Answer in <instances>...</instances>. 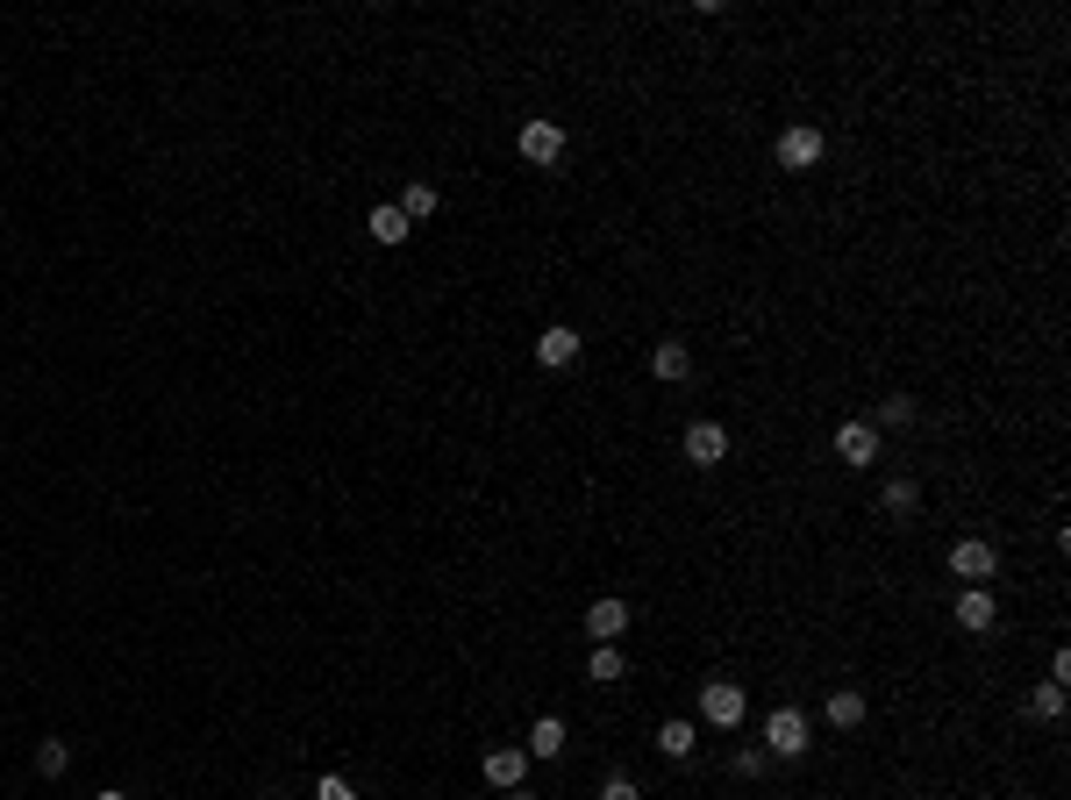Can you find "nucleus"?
Returning <instances> with one entry per match:
<instances>
[{"label": "nucleus", "instance_id": "nucleus-1", "mask_svg": "<svg viewBox=\"0 0 1071 800\" xmlns=\"http://www.w3.org/2000/svg\"><path fill=\"white\" fill-rule=\"evenodd\" d=\"M743 708H750V694L736 680H707L700 686V715H707L714 729H743Z\"/></svg>", "mask_w": 1071, "mask_h": 800}, {"label": "nucleus", "instance_id": "nucleus-2", "mask_svg": "<svg viewBox=\"0 0 1071 800\" xmlns=\"http://www.w3.org/2000/svg\"><path fill=\"white\" fill-rule=\"evenodd\" d=\"M807 715H800V708H772L765 715V750L772 758H800V750H807Z\"/></svg>", "mask_w": 1071, "mask_h": 800}, {"label": "nucleus", "instance_id": "nucleus-3", "mask_svg": "<svg viewBox=\"0 0 1071 800\" xmlns=\"http://www.w3.org/2000/svg\"><path fill=\"white\" fill-rule=\"evenodd\" d=\"M951 572H957L965 586H986L993 572H1000V558H993L986 536H965V544H951Z\"/></svg>", "mask_w": 1071, "mask_h": 800}, {"label": "nucleus", "instance_id": "nucleus-4", "mask_svg": "<svg viewBox=\"0 0 1071 800\" xmlns=\"http://www.w3.org/2000/svg\"><path fill=\"white\" fill-rule=\"evenodd\" d=\"M722 458H729V429H722V422H693V429H686V465L707 472V465H722Z\"/></svg>", "mask_w": 1071, "mask_h": 800}, {"label": "nucleus", "instance_id": "nucleus-5", "mask_svg": "<svg viewBox=\"0 0 1071 800\" xmlns=\"http://www.w3.org/2000/svg\"><path fill=\"white\" fill-rule=\"evenodd\" d=\"M836 458L857 465V472L879 465V429H871V422H843V429H836Z\"/></svg>", "mask_w": 1071, "mask_h": 800}, {"label": "nucleus", "instance_id": "nucleus-6", "mask_svg": "<svg viewBox=\"0 0 1071 800\" xmlns=\"http://www.w3.org/2000/svg\"><path fill=\"white\" fill-rule=\"evenodd\" d=\"M514 143H522L528 165H558V157H564V129H558V122H522V137H514Z\"/></svg>", "mask_w": 1071, "mask_h": 800}, {"label": "nucleus", "instance_id": "nucleus-7", "mask_svg": "<svg viewBox=\"0 0 1071 800\" xmlns=\"http://www.w3.org/2000/svg\"><path fill=\"white\" fill-rule=\"evenodd\" d=\"M779 165L786 172H807V165H821V129H807V122H793L779 137Z\"/></svg>", "mask_w": 1071, "mask_h": 800}, {"label": "nucleus", "instance_id": "nucleus-8", "mask_svg": "<svg viewBox=\"0 0 1071 800\" xmlns=\"http://www.w3.org/2000/svg\"><path fill=\"white\" fill-rule=\"evenodd\" d=\"M486 779L508 793V786H522L528 779V750L522 744H500V750H486Z\"/></svg>", "mask_w": 1071, "mask_h": 800}, {"label": "nucleus", "instance_id": "nucleus-9", "mask_svg": "<svg viewBox=\"0 0 1071 800\" xmlns=\"http://www.w3.org/2000/svg\"><path fill=\"white\" fill-rule=\"evenodd\" d=\"M536 365H550V372H564V365H578V329H544L536 336Z\"/></svg>", "mask_w": 1071, "mask_h": 800}, {"label": "nucleus", "instance_id": "nucleus-10", "mask_svg": "<svg viewBox=\"0 0 1071 800\" xmlns=\"http://www.w3.org/2000/svg\"><path fill=\"white\" fill-rule=\"evenodd\" d=\"M993 622H1000V608H993V594L986 586H965V594H957V630H993Z\"/></svg>", "mask_w": 1071, "mask_h": 800}, {"label": "nucleus", "instance_id": "nucleus-11", "mask_svg": "<svg viewBox=\"0 0 1071 800\" xmlns=\"http://www.w3.org/2000/svg\"><path fill=\"white\" fill-rule=\"evenodd\" d=\"M622 630H629V600H594V608H586V636H594V644H614Z\"/></svg>", "mask_w": 1071, "mask_h": 800}, {"label": "nucleus", "instance_id": "nucleus-12", "mask_svg": "<svg viewBox=\"0 0 1071 800\" xmlns=\"http://www.w3.org/2000/svg\"><path fill=\"white\" fill-rule=\"evenodd\" d=\"M650 372L658 379H686L693 372V351H686V343H658V351H650Z\"/></svg>", "mask_w": 1071, "mask_h": 800}, {"label": "nucleus", "instance_id": "nucleus-13", "mask_svg": "<svg viewBox=\"0 0 1071 800\" xmlns=\"http://www.w3.org/2000/svg\"><path fill=\"white\" fill-rule=\"evenodd\" d=\"M829 722L836 729H857V722H865V694H857V686H836L829 694Z\"/></svg>", "mask_w": 1071, "mask_h": 800}, {"label": "nucleus", "instance_id": "nucleus-14", "mask_svg": "<svg viewBox=\"0 0 1071 800\" xmlns=\"http://www.w3.org/2000/svg\"><path fill=\"white\" fill-rule=\"evenodd\" d=\"M622 672H629V658H622V650H614V644H600L594 658H586V680H594V686H614V680H622Z\"/></svg>", "mask_w": 1071, "mask_h": 800}, {"label": "nucleus", "instance_id": "nucleus-15", "mask_svg": "<svg viewBox=\"0 0 1071 800\" xmlns=\"http://www.w3.org/2000/svg\"><path fill=\"white\" fill-rule=\"evenodd\" d=\"M528 758H558V750H564V722L558 715H544V722H536V729H528Z\"/></svg>", "mask_w": 1071, "mask_h": 800}, {"label": "nucleus", "instance_id": "nucleus-16", "mask_svg": "<svg viewBox=\"0 0 1071 800\" xmlns=\"http://www.w3.org/2000/svg\"><path fill=\"white\" fill-rule=\"evenodd\" d=\"M365 229H372V243H400L415 229L408 215H400V207H372V221H365Z\"/></svg>", "mask_w": 1071, "mask_h": 800}, {"label": "nucleus", "instance_id": "nucleus-17", "mask_svg": "<svg viewBox=\"0 0 1071 800\" xmlns=\"http://www.w3.org/2000/svg\"><path fill=\"white\" fill-rule=\"evenodd\" d=\"M693 744H700L693 722H664V729H658V750H664V758H693Z\"/></svg>", "mask_w": 1071, "mask_h": 800}, {"label": "nucleus", "instance_id": "nucleus-18", "mask_svg": "<svg viewBox=\"0 0 1071 800\" xmlns=\"http://www.w3.org/2000/svg\"><path fill=\"white\" fill-rule=\"evenodd\" d=\"M400 215L408 221H422V215H436V187H429V179H415L408 193H400Z\"/></svg>", "mask_w": 1071, "mask_h": 800}, {"label": "nucleus", "instance_id": "nucleus-19", "mask_svg": "<svg viewBox=\"0 0 1071 800\" xmlns=\"http://www.w3.org/2000/svg\"><path fill=\"white\" fill-rule=\"evenodd\" d=\"M879 500H885V515H915V500H921V494H915V479H885V494H879Z\"/></svg>", "mask_w": 1071, "mask_h": 800}, {"label": "nucleus", "instance_id": "nucleus-20", "mask_svg": "<svg viewBox=\"0 0 1071 800\" xmlns=\"http://www.w3.org/2000/svg\"><path fill=\"white\" fill-rule=\"evenodd\" d=\"M65 765H72V744H36V772L43 779H65Z\"/></svg>", "mask_w": 1071, "mask_h": 800}, {"label": "nucleus", "instance_id": "nucleus-21", "mask_svg": "<svg viewBox=\"0 0 1071 800\" xmlns=\"http://www.w3.org/2000/svg\"><path fill=\"white\" fill-rule=\"evenodd\" d=\"M907 422H915V401L893 393V401H879V422H871V429H907Z\"/></svg>", "mask_w": 1071, "mask_h": 800}, {"label": "nucleus", "instance_id": "nucleus-22", "mask_svg": "<svg viewBox=\"0 0 1071 800\" xmlns=\"http://www.w3.org/2000/svg\"><path fill=\"white\" fill-rule=\"evenodd\" d=\"M1029 708H1036L1043 722H1057V715H1064V686H1036V694H1029Z\"/></svg>", "mask_w": 1071, "mask_h": 800}, {"label": "nucleus", "instance_id": "nucleus-23", "mask_svg": "<svg viewBox=\"0 0 1071 800\" xmlns=\"http://www.w3.org/2000/svg\"><path fill=\"white\" fill-rule=\"evenodd\" d=\"M765 765H772V750H736V772H743V779H765Z\"/></svg>", "mask_w": 1071, "mask_h": 800}, {"label": "nucleus", "instance_id": "nucleus-24", "mask_svg": "<svg viewBox=\"0 0 1071 800\" xmlns=\"http://www.w3.org/2000/svg\"><path fill=\"white\" fill-rule=\"evenodd\" d=\"M315 800H357V786L350 779H322V786H315Z\"/></svg>", "mask_w": 1071, "mask_h": 800}, {"label": "nucleus", "instance_id": "nucleus-25", "mask_svg": "<svg viewBox=\"0 0 1071 800\" xmlns=\"http://www.w3.org/2000/svg\"><path fill=\"white\" fill-rule=\"evenodd\" d=\"M600 800H643V793H636V779H608V786H600Z\"/></svg>", "mask_w": 1071, "mask_h": 800}, {"label": "nucleus", "instance_id": "nucleus-26", "mask_svg": "<svg viewBox=\"0 0 1071 800\" xmlns=\"http://www.w3.org/2000/svg\"><path fill=\"white\" fill-rule=\"evenodd\" d=\"M500 800H528V786H508V793H500Z\"/></svg>", "mask_w": 1071, "mask_h": 800}, {"label": "nucleus", "instance_id": "nucleus-27", "mask_svg": "<svg viewBox=\"0 0 1071 800\" xmlns=\"http://www.w3.org/2000/svg\"><path fill=\"white\" fill-rule=\"evenodd\" d=\"M93 800H129V793H93Z\"/></svg>", "mask_w": 1071, "mask_h": 800}]
</instances>
